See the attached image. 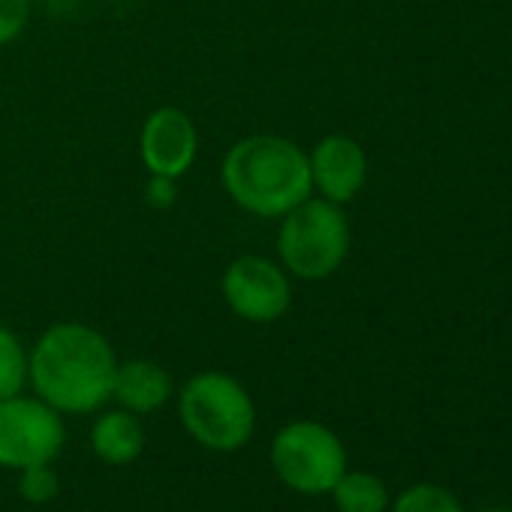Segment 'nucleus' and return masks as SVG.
Instances as JSON below:
<instances>
[{
	"mask_svg": "<svg viewBox=\"0 0 512 512\" xmlns=\"http://www.w3.org/2000/svg\"><path fill=\"white\" fill-rule=\"evenodd\" d=\"M112 344L85 323H55L28 353V380L58 413H94L112 398Z\"/></svg>",
	"mask_w": 512,
	"mask_h": 512,
	"instance_id": "f257e3e1",
	"label": "nucleus"
},
{
	"mask_svg": "<svg viewBox=\"0 0 512 512\" xmlns=\"http://www.w3.org/2000/svg\"><path fill=\"white\" fill-rule=\"evenodd\" d=\"M220 181L241 211L266 220L284 217L314 196L308 151L284 136L238 139L223 157Z\"/></svg>",
	"mask_w": 512,
	"mask_h": 512,
	"instance_id": "f03ea898",
	"label": "nucleus"
},
{
	"mask_svg": "<svg viewBox=\"0 0 512 512\" xmlns=\"http://www.w3.org/2000/svg\"><path fill=\"white\" fill-rule=\"evenodd\" d=\"M350 253V223L341 205L308 196L281 217L278 256L287 275L299 281L332 278Z\"/></svg>",
	"mask_w": 512,
	"mask_h": 512,
	"instance_id": "7ed1b4c3",
	"label": "nucleus"
},
{
	"mask_svg": "<svg viewBox=\"0 0 512 512\" xmlns=\"http://www.w3.org/2000/svg\"><path fill=\"white\" fill-rule=\"evenodd\" d=\"M178 413L187 434L211 452L241 449L256 428L250 392L223 371H202L190 377L181 389Z\"/></svg>",
	"mask_w": 512,
	"mask_h": 512,
	"instance_id": "20e7f679",
	"label": "nucleus"
},
{
	"mask_svg": "<svg viewBox=\"0 0 512 512\" xmlns=\"http://www.w3.org/2000/svg\"><path fill=\"white\" fill-rule=\"evenodd\" d=\"M272 467L299 494H329L347 470V449L326 425L296 419L275 434Z\"/></svg>",
	"mask_w": 512,
	"mask_h": 512,
	"instance_id": "39448f33",
	"label": "nucleus"
},
{
	"mask_svg": "<svg viewBox=\"0 0 512 512\" xmlns=\"http://www.w3.org/2000/svg\"><path fill=\"white\" fill-rule=\"evenodd\" d=\"M64 440L61 413L43 398H25L19 392L0 401V467L25 470L31 464H52Z\"/></svg>",
	"mask_w": 512,
	"mask_h": 512,
	"instance_id": "423d86ee",
	"label": "nucleus"
},
{
	"mask_svg": "<svg viewBox=\"0 0 512 512\" xmlns=\"http://www.w3.org/2000/svg\"><path fill=\"white\" fill-rule=\"evenodd\" d=\"M229 311L247 323H278L293 305V284L284 266L266 256H238L220 278Z\"/></svg>",
	"mask_w": 512,
	"mask_h": 512,
	"instance_id": "0eeeda50",
	"label": "nucleus"
},
{
	"mask_svg": "<svg viewBox=\"0 0 512 512\" xmlns=\"http://www.w3.org/2000/svg\"><path fill=\"white\" fill-rule=\"evenodd\" d=\"M199 136L187 112L175 106L154 109L139 130V157L148 175L181 178L196 163Z\"/></svg>",
	"mask_w": 512,
	"mask_h": 512,
	"instance_id": "6e6552de",
	"label": "nucleus"
},
{
	"mask_svg": "<svg viewBox=\"0 0 512 512\" xmlns=\"http://www.w3.org/2000/svg\"><path fill=\"white\" fill-rule=\"evenodd\" d=\"M308 169H311V187L335 205H347L350 199H356L368 181L365 148L344 133H332L320 139L308 154Z\"/></svg>",
	"mask_w": 512,
	"mask_h": 512,
	"instance_id": "1a4fd4ad",
	"label": "nucleus"
},
{
	"mask_svg": "<svg viewBox=\"0 0 512 512\" xmlns=\"http://www.w3.org/2000/svg\"><path fill=\"white\" fill-rule=\"evenodd\" d=\"M172 395V380L166 368L148 359H130L115 368L112 398L130 413H157Z\"/></svg>",
	"mask_w": 512,
	"mask_h": 512,
	"instance_id": "9d476101",
	"label": "nucleus"
},
{
	"mask_svg": "<svg viewBox=\"0 0 512 512\" xmlns=\"http://www.w3.org/2000/svg\"><path fill=\"white\" fill-rule=\"evenodd\" d=\"M91 446L106 464H130L145 449V428L130 410L103 413L91 428Z\"/></svg>",
	"mask_w": 512,
	"mask_h": 512,
	"instance_id": "9b49d317",
	"label": "nucleus"
},
{
	"mask_svg": "<svg viewBox=\"0 0 512 512\" xmlns=\"http://www.w3.org/2000/svg\"><path fill=\"white\" fill-rule=\"evenodd\" d=\"M329 494L335 497L338 512H386L389 506V491L383 479L365 470H344Z\"/></svg>",
	"mask_w": 512,
	"mask_h": 512,
	"instance_id": "f8f14e48",
	"label": "nucleus"
},
{
	"mask_svg": "<svg viewBox=\"0 0 512 512\" xmlns=\"http://www.w3.org/2000/svg\"><path fill=\"white\" fill-rule=\"evenodd\" d=\"M28 383V350L19 335L0 323V401L13 398Z\"/></svg>",
	"mask_w": 512,
	"mask_h": 512,
	"instance_id": "ddd939ff",
	"label": "nucleus"
},
{
	"mask_svg": "<svg viewBox=\"0 0 512 512\" xmlns=\"http://www.w3.org/2000/svg\"><path fill=\"white\" fill-rule=\"evenodd\" d=\"M392 512H464V509H461L458 497H455L449 488L422 482V485L407 488V491L395 500Z\"/></svg>",
	"mask_w": 512,
	"mask_h": 512,
	"instance_id": "4468645a",
	"label": "nucleus"
},
{
	"mask_svg": "<svg viewBox=\"0 0 512 512\" xmlns=\"http://www.w3.org/2000/svg\"><path fill=\"white\" fill-rule=\"evenodd\" d=\"M19 494L28 503H52L61 494V479L52 464H31L19 470Z\"/></svg>",
	"mask_w": 512,
	"mask_h": 512,
	"instance_id": "2eb2a0df",
	"label": "nucleus"
},
{
	"mask_svg": "<svg viewBox=\"0 0 512 512\" xmlns=\"http://www.w3.org/2000/svg\"><path fill=\"white\" fill-rule=\"evenodd\" d=\"M31 19V0H0V46L16 43Z\"/></svg>",
	"mask_w": 512,
	"mask_h": 512,
	"instance_id": "dca6fc26",
	"label": "nucleus"
},
{
	"mask_svg": "<svg viewBox=\"0 0 512 512\" xmlns=\"http://www.w3.org/2000/svg\"><path fill=\"white\" fill-rule=\"evenodd\" d=\"M178 199V178H166V175H148L145 184V202L151 208H172Z\"/></svg>",
	"mask_w": 512,
	"mask_h": 512,
	"instance_id": "f3484780",
	"label": "nucleus"
},
{
	"mask_svg": "<svg viewBox=\"0 0 512 512\" xmlns=\"http://www.w3.org/2000/svg\"><path fill=\"white\" fill-rule=\"evenodd\" d=\"M485 512H509V509H503V506H494V509H485Z\"/></svg>",
	"mask_w": 512,
	"mask_h": 512,
	"instance_id": "a211bd4d",
	"label": "nucleus"
}]
</instances>
